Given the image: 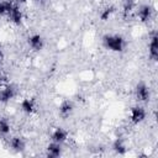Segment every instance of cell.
Returning a JSON list of instances; mask_svg holds the SVG:
<instances>
[{"instance_id":"cell-1","label":"cell","mask_w":158,"mask_h":158,"mask_svg":"<svg viewBox=\"0 0 158 158\" xmlns=\"http://www.w3.org/2000/svg\"><path fill=\"white\" fill-rule=\"evenodd\" d=\"M101 43L105 49L114 52V53H121L126 48V40L117 33H106L101 38Z\"/></svg>"},{"instance_id":"cell-2","label":"cell","mask_w":158,"mask_h":158,"mask_svg":"<svg viewBox=\"0 0 158 158\" xmlns=\"http://www.w3.org/2000/svg\"><path fill=\"white\" fill-rule=\"evenodd\" d=\"M135 96L139 102H148L151 100V89L144 81H139L135 86Z\"/></svg>"},{"instance_id":"cell-3","label":"cell","mask_w":158,"mask_h":158,"mask_svg":"<svg viewBox=\"0 0 158 158\" xmlns=\"http://www.w3.org/2000/svg\"><path fill=\"white\" fill-rule=\"evenodd\" d=\"M147 117V111L143 106L141 105H136V106H132L130 109V121L133 123V125H139L142 123Z\"/></svg>"},{"instance_id":"cell-4","label":"cell","mask_w":158,"mask_h":158,"mask_svg":"<svg viewBox=\"0 0 158 158\" xmlns=\"http://www.w3.org/2000/svg\"><path fill=\"white\" fill-rule=\"evenodd\" d=\"M16 95V89L14 85L9 83L0 84V102L1 104H7L10 102Z\"/></svg>"},{"instance_id":"cell-5","label":"cell","mask_w":158,"mask_h":158,"mask_svg":"<svg viewBox=\"0 0 158 158\" xmlns=\"http://www.w3.org/2000/svg\"><path fill=\"white\" fill-rule=\"evenodd\" d=\"M7 147L14 153H22L26 148V141L21 136H12L7 138Z\"/></svg>"},{"instance_id":"cell-6","label":"cell","mask_w":158,"mask_h":158,"mask_svg":"<svg viewBox=\"0 0 158 158\" xmlns=\"http://www.w3.org/2000/svg\"><path fill=\"white\" fill-rule=\"evenodd\" d=\"M153 12H154L153 7L151 5H148V4H144V5H141L137 9L136 15H137L138 20L142 23H148L152 20V17H153Z\"/></svg>"},{"instance_id":"cell-7","label":"cell","mask_w":158,"mask_h":158,"mask_svg":"<svg viewBox=\"0 0 158 158\" xmlns=\"http://www.w3.org/2000/svg\"><path fill=\"white\" fill-rule=\"evenodd\" d=\"M148 56L153 62L158 60V33L157 31H153L149 37L148 43Z\"/></svg>"},{"instance_id":"cell-8","label":"cell","mask_w":158,"mask_h":158,"mask_svg":"<svg viewBox=\"0 0 158 158\" xmlns=\"http://www.w3.org/2000/svg\"><path fill=\"white\" fill-rule=\"evenodd\" d=\"M27 44H28V47H30L32 51L40 52V51H42L43 47H44V40H43V37H42L41 35L33 33V35L28 36V38H27Z\"/></svg>"},{"instance_id":"cell-9","label":"cell","mask_w":158,"mask_h":158,"mask_svg":"<svg viewBox=\"0 0 158 158\" xmlns=\"http://www.w3.org/2000/svg\"><path fill=\"white\" fill-rule=\"evenodd\" d=\"M73 111H74V105L70 100H63L60 102V105L58 106V115L63 120L69 118L72 116Z\"/></svg>"},{"instance_id":"cell-10","label":"cell","mask_w":158,"mask_h":158,"mask_svg":"<svg viewBox=\"0 0 158 158\" xmlns=\"http://www.w3.org/2000/svg\"><path fill=\"white\" fill-rule=\"evenodd\" d=\"M11 23H14V25H16V26H20L21 23H22V21H23V14H22V11H21V9H20V5H17L16 2H15V5L12 6V9H11V11H10V14L7 15V17H6Z\"/></svg>"},{"instance_id":"cell-11","label":"cell","mask_w":158,"mask_h":158,"mask_svg":"<svg viewBox=\"0 0 158 158\" xmlns=\"http://www.w3.org/2000/svg\"><path fill=\"white\" fill-rule=\"evenodd\" d=\"M68 136H69L68 131H65L63 127H56L51 133V141L59 143V144H63L64 142H67Z\"/></svg>"},{"instance_id":"cell-12","label":"cell","mask_w":158,"mask_h":158,"mask_svg":"<svg viewBox=\"0 0 158 158\" xmlns=\"http://www.w3.org/2000/svg\"><path fill=\"white\" fill-rule=\"evenodd\" d=\"M20 109L26 115H32L36 111V101L31 98H25L20 102Z\"/></svg>"},{"instance_id":"cell-13","label":"cell","mask_w":158,"mask_h":158,"mask_svg":"<svg viewBox=\"0 0 158 158\" xmlns=\"http://www.w3.org/2000/svg\"><path fill=\"white\" fill-rule=\"evenodd\" d=\"M62 153H63L62 144L56 143V142H51L46 148V156L48 158H58L62 156Z\"/></svg>"},{"instance_id":"cell-14","label":"cell","mask_w":158,"mask_h":158,"mask_svg":"<svg viewBox=\"0 0 158 158\" xmlns=\"http://www.w3.org/2000/svg\"><path fill=\"white\" fill-rule=\"evenodd\" d=\"M112 151L118 156H125L127 153V146H126V142L123 141V138L117 137L112 142Z\"/></svg>"},{"instance_id":"cell-15","label":"cell","mask_w":158,"mask_h":158,"mask_svg":"<svg viewBox=\"0 0 158 158\" xmlns=\"http://www.w3.org/2000/svg\"><path fill=\"white\" fill-rule=\"evenodd\" d=\"M14 5H15V2L12 0H0V16L7 17V15L10 14Z\"/></svg>"},{"instance_id":"cell-16","label":"cell","mask_w":158,"mask_h":158,"mask_svg":"<svg viewBox=\"0 0 158 158\" xmlns=\"http://www.w3.org/2000/svg\"><path fill=\"white\" fill-rule=\"evenodd\" d=\"M121 5H122V15H123V17H128L132 14V11L135 10L136 2H135V0H122Z\"/></svg>"},{"instance_id":"cell-17","label":"cell","mask_w":158,"mask_h":158,"mask_svg":"<svg viewBox=\"0 0 158 158\" xmlns=\"http://www.w3.org/2000/svg\"><path fill=\"white\" fill-rule=\"evenodd\" d=\"M115 11H116V7H115V6H112V5L106 6L105 9L101 10L99 17H100V20L104 21V22H105V21H109V20L112 17V15L115 14Z\"/></svg>"},{"instance_id":"cell-18","label":"cell","mask_w":158,"mask_h":158,"mask_svg":"<svg viewBox=\"0 0 158 158\" xmlns=\"http://www.w3.org/2000/svg\"><path fill=\"white\" fill-rule=\"evenodd\" d=\"M11 132V123L7 117H0V135L9 136Z\"/></svg>"},{"instance_id":"cell-19","label":"cell","mask_w":158,"mask_h":158,"mask_svg":"<svg viewBox=\"0 0 158 158\" xmlns=\"http://www.w3.org/2000/svg\"><path fill=\"white\" fill-rule=\"evenodd\" d=\"M32 1H33L35 4H37V5H41V6H42V5H46V4H47L49 0H32Z\"/></svg>"},{"instance_id":"cell-20","label":"cell","mask_w":158,"mask_h":158,"mask_svg":"<svg viewBox=\"0 0 158 158\" xmlns=\"http://www.w3.org/2000/svg\"><path fill=\"white\" fill-rule=\"evenodd\" d=\"M4 59V49H2V44L0 43V62H2Z\"/></svg>"},{"instance_id":"cell-21","label":"cell","mask_w":158,"mask_h":158,"mask_svg":"<svg viewBox=\"0 0 158 158\" xmlns=\"http://www.w3.org/2000/svg\"><path fill=\"white\" fill-rule=\"evenodd\" d=\"M30 0H16V4L17 5H22V4H26V2H28Z\"/></svg>"}]
</instances>
